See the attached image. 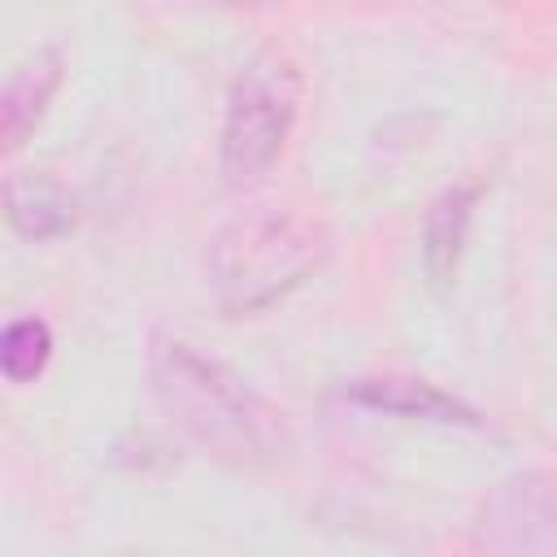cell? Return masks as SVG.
Wrapping results in <instances>:
<instances>
[{
  "mask_svg": "<svg viewBox=\"0 0 557 557\" xmlns=\"http://www.w3.org/2000/svg\"><path fill=\"white\" fill-rule=\"evenodd\" d=\"M300 100H305L300 65L278 48L257 52L235 74L218 131V170L226 187L244 191L270 178L300 122Z\"/></svg>",
  "mask_w": 557,
  "mask_h": 557,
  "instance_id": "obj_3",
  "label": "cell"
},
{
  "mask_svg": "<svg viewBox=\"0 0 557 557\" xmlns=\"http://www.w3.org/2000/svg\"><path fill=\"white\" fill-rule=\"evenodd\" d=\"M474 205H479V183H453L422 213L418 252H422V274L435 292H448L457 283L470 226H474Z\"/></svg>",
  "mask_w": 557,
  "mask_h": 557,
  "instance_id": "obj_7",
  "label": "cell"
},
{
  "mask_svg": "<svg viewBox=\"0 0 557 557\" xmlns=\"http://www.w3.org/2000/svg\"><path fill=\"white\" fill-rule=\"evenodd\" d=\"M144 370L165 422L183 431L205 457L231 470H265L292 453L287 413L200 344L152 331Z\"/></svg>",
  "mask_w": 557,
  "mask_h": 557,
  "instance_id": "obj_1",
  "label": "cell"
},
{
  "mask_svg": "<svg viewBox=\"0 0 557 557\" xmlns=\"http://www.w3.org/2000/svg\"><path fill=\"white\" fill-rule=\"evenodd\" d=\"M191 4H209V9H261L270 0H191Z\"/></svg>",
  "mask_w": 557,
  "mask_h": 557,
  "instance_id": "obj_10",
  "label": "cell"
},
{
  "mask_svg": "<svg viewBox=\"0 0 557 557\" xmlns=\"http://www.w3.org/2000/svg\"><path fill=\"white\" fill-rule=\"evenodd\" d=\"M65 83V57L52 44H39L35 52H26L0 91V148L4 157H17L26 148V139L35 135V126L44 122L48 104L57 100Z\"/></svg>",
  "mask_w": 557,
  "mask_h": 557,
  "instance_id": "obj_6",
  "label": "cell"
},
{
  "mask_svg": "<svg viewBox=\"0 0 557 557\" xmlns=\"http://www.w3.org/2000/svg\"><path fill=\"white\" fill-rule=\"evenodd\" d=\"M339 396L357 409L370 413H396L409 422H435V426H466L483 431V413L466 405L461 396L426 383V379H405V374H374V379H352L339 387Z\"/></svg>",
  "mask_w": 557,
  "mask_h": 557,
  "instance_id": "obj_5",
  "label": "cell"
},
{
  "mask_svg": "<svg viewBox=\"0 0 557 557\" xmlns=\"http://www.w3.org/2000/svg\"><path fill=\"white\" fill-rule=\"evenodd\" d=\"M4 222L30 244H48L74 231L78 205L65 183L48 174H9L4 178Z\"/></svg>",
  "mask_w": 557,
  "mask_h": 557,
  "instance_id": "obj_8",
  "label": "cell"
},
{
  "mask_svg": "<svg viewBox=\"0 0 557 557\" xmlns=\"http://www.w3.org/2000/svg\"><path fill=\"white\" fill-rule=\"evenodd\" d=\"M470 544L479 553H544L557 557V474L522 470L487 487L470 518Z\"/></svg>",
  "mask_w": 557,
  "mask_h": 557,
  "instance_id": "obj_4",
  "label": "cell"
},
{
  "mask_svg": "<svg viewBox=\"0 0 557 557\" xmlns=\"http://www.w3.org/2000/svg\"><path fill=\"white\" fill-rule=\"evenodd\" d=\"M335 252L331 226L296 205H248L205 244V278L226 318H252L300 292Z\"/></svg>",
  "mask_w": 557,
  "mask_h": 557,
  "instance_id": "obj_2",
  "label": "cell"
},
{
  "mask_svg": "<svg viewBox=\"0 0 557 557\" xmlns=\"http://www.w3.org/2000/svg\"><path fill=\"white\" fill-rule=\"evenodd\" d=\"M52 361V326L39 313L13 318L0 335V370L9 383H35Z\"/></svg>",
  "mask_w": 557,
  "mask_h": 557,
  "instance_id": "obj_9",
  "label": "cell"
}]
</instances>
